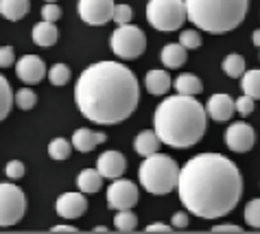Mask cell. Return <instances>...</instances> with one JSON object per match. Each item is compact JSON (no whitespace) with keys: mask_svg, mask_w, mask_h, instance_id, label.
<instances>
[{"mask_svg":"<svg viewBox=\"0 0 260 234\" xmlns=\"http://www.w3.org/2000/svg\"><path fill=\"white\" fill-rule=\"evenodd\" d=\"M210 232H216V234H223V232H241V228L234 223H221V225H214Z\"/></svg>","mask_w":260,"mask_h":234,"instance_id":"f35d334b","label":"cell"},{"mask_svg":"<svg viewBox=\"0 0 260 234\" xmlns=\"http://www.w3.org/2000/svg\"><path fill=\"white\" fill-rule=\"evenodd\" d=\"M77 186L83 195L96 193V191H101V186H103V175L99 173V169H83L77 178Z\"/></svg>","mask_w":260,"mask_h":234,"instance_id":"44dd1931","label":"cell"},{"mask_svg":"<svg viewBox=\"0 0 260 234\" xmlns=\"http://www.w3.org/2000/svg\"><path fill=\"white\" fill-rule=\"evenodd\" d=\"M160 138H157V134L153 129H144V131H140L138 136H136V140H134V149H136V153L138 156H142V158H147V156H151V153H155L157 149H160Z\"/></svg>","mask_w":260,"mask_h":234,"instance_id":"d6986e66","label":"cell"},{"mask_svg":"<svg viewBox=\"0 0 260 234\" xmlns=\"http://www.w3.org/2000/svg\"><path fill=\"white\" fill-rule=\"evenodd\" d=\"M188 20L184 0H149L147 22L155 31H177Z\"/></svg>","mask_w":260,"mask_h":234,"instance_id":"8992f818","label":"cell"},{"mask_svg":"<svg viewBox=\"0 0 260 234\" xmlns=\"http://www.w3.org/2000/svg\"><path fill=\"white\" fill-rule=\"evenodd\" d=\"M114 7H116L114 0H79L77 9H79V16H81V20L85 24L103 26L107 22H112Z\"/></svg>","mask_w":260,"mask_h":234,"instance_id":"30bf717a","label":"cell"},{"mask_svg":"<svg viewBox=\"0 0 260 234\" xmlns=\"http://www.w3.org/2000/svg\"><path fill=\"white\" fill-rule=\"evenodd\" d=\"M112 20L116 22V26L129 24V20H132V7H129V5H116V7H114Z\"/></svg>","mask_w":260,"mask_h":234,"instance_id":"d6a6232c","label":"cell"},{"mask_svg":"<svg viewBox=\"0 0 260 234\" xmlns=\"http://www.w3.org/2000/svg\"><path fill=\"white\" fill-rule=\"evenodd\" d=\"M75 101L88 121L96 125H118L138 107L140 85L127 66L118 62H96L77 79Z\"/></svg>","mask_w":260,"mask_h":234,"instance_id":"7a4b0ae2","label":"cell"},{"mask_svg":"<svg viewBox=\"0 0 260 234\" xmlns=\"http://www.w3.org/2000/svg\"><path fill=\"white\" fill-rule=\"evenodd\" d=\"M16 62V50L13 46H0V68H9Z\"/></svg>","mask_w":260,"mask_h":234,"instance_id":"8d00e7d4","label":"cell"},{"mask_svg":"<svg viewBox=\"0 0 260 234\" xmlns=\"http://www.w3.org/2000/svg\"><path fill=\"white\" fill-rule=\"evenodd\" d=\"M241 85L247 97L258 101L260 99V70H245L241 77Z\"/></svg>","mask_w":260,"mask_h":234,"instance_id":"cb8c5ba5","label":"cell"},{"mask_svg":"<svg viewBox=\"0 0 260 234\" xmlns=\"http://www.w3.org/2000/svg\"><path fill=\"white\" fill-rule=\"evenodd\" d=\"M61 18V7L55 5V3H46L42 7V20H48V22H57Z\"/></svg>","mask_w":260,"mask_h":234,"instance_id":"d590c367","label":"cell"},{"mask_svg":"<svg viewBox=\"0 0 260 234\" xmlns=\"http://www.w3.org/2000/svg\"><path fill=\"white\" fill-rule=\"evenodd\" d=\"M186 16L206 33H230L243 24L249 0H184Z\"/></svg>","mask_w":260,"mask_h":234,"instance_id":"277c9868","label":"cell"},{"mask_svg":"<svg viewBox=\"0 0 260 234\" xmlns=\"http://www.w3.org/2000/svg\"><path fill=\"white\" fill-rule=\"evenodd\" d=\"M107 140V136L103 134V131H92V129H77L75 134H72V147H75L77 151L81 153H90L94 151L99 144H103Z\"/></svg>","mask_w":260,"mask_h":234,"instance_id":"2e32d148","label":"cell"},{"mask_svg":"<svg viewBox=\"0 0 260 234\" xmlns=\"http://www.w3.org/2000/svg\"><path fill=\"white\" fill-rule=\"evenodd\" d=\"M245 223L249 228L260 230V199H251L247 206H245Z\"/></svg>","mask_w":260,"mask_h":234,"instance_id":"4dcf8cb0","label":"cell"},{"mask_svg":"<svg viewBox=\"0 0 260 234\" xmlns=\"http://www.w3.org/2000/svg\"><path fill=\"white\" fill-rule=\"evenodd\" d=\"M173 85H175L177 94H188V97H197V94L204 90V83H201V79L194 77V75H179Z\"/></svg>","mask_w":260,"mask_h":234,"instance_id":"603a6c76","label":"cell"},{"mask_svg":"<svg viewBox=\"0 0 260 234\" xmlns=\"http://www.w3.org/2000/svg\"><path fill=\"white\" fill-rule=\"evenodd\" d=\"M70 151H72V142L66 140V138H55L48 144V156L53 160H68Z\"/></svg>","mask_w":260,"mask_h":234,"instance_id":"4316f807","label":"cell"},{"mask_svg":"<svg viewBox=\"0 0 260 234\" xmlns=\"http://www.w3.org/2000/svg\"><path fill=\"white\" fill-rule=\"evenodd\" d=\"M140 184L147 193L151 195H169L177 188V178H179V166L171 156L166 153H151L144 158L138 171Z\"/></svg>","mask_w":260,"mask_h":234,"instance_id":"5b68a950","label":"cell"},{"mask_svg":"<svg viewBox=\"0 0 260 234\" xmlns=\"http://www.w3.org/2000/svg\"><path fill=\"white\" fill-rule=\"evenodd\" d=\"M179 44H182L186 50H194L201 46V35L197 31H182L179 33Z\"/></svg>","mask_w":260,"mask_h":234,"instance_id":"1f68e13d","label":"cell"},{"mask_svg":"<svg viewBox=\"0 0 260 234\" xmlns=\"http://www.w3.org/2000/svg\"><path fill=\"white\" fill-rule=\"evenodd\" d=\"M208 129V112L194 97H166L153 114V131L162 144L173 149L194 147Z\"/></svg>","mask_w":260,"mask_h":234,"instance_id":"3957f363","label":"cell"},{"mask_svg":"<svg viewBox=\"0 0 260 234\" xmlns=\"http://www.w3.org/2000/svg\"><path fill=\"white\" fill-rule=\"evenodd\" d=\"M144 48H147V38L138 26L122 24L116 26V31L112 33V50L114 55H118V60H138V57H142Z\"/></svg>","mask_w":260,"mask_h":234,"instance_id":"52a82bcc","label":"cell"},{"mask_svg":"<svg viewBox=\"0 0 260 234\" xmlns=\"http://www.w3.org/2000/svg\"><path fill=\"white\" fill-rule=\"evenodd\" d=\"M13 107V92H11V85L9 81L0 75V121H5L9 116Z\"/></svg>","mask_w":260,"mask_h":234,"instance_id":"484cf974","label":"cell"},{"mask_svg":"<svg viewBox=\"0 0 260 234\" xmlns=\"http://www.w3.org/2000/svg\"><path fill=\"white\" fill-rule=\"evenodd\" d=\"M144 87H147L149 94L162 97L171 90V75L164 70H149L147 77H144Z\"/></svg>","mask_w":260,"mask_h":234,"instance_id":"ac0fdd59","label":"cell"},{"mask_svg":"<svg viewBox=\"0 0 260 234\" xmlns=\"http://www.w3.org/2000/svg\"><path fill=\"white\" fill-rule=\"evenodd\" d=\"M26 213V197L22 188H18L13 182L0 184V228H11L22 221Z\"/></svg>","mask_w":260,"mask_h":234,"instance_id":"ba28073f","label":"cell"},{"mask_svg":"<svg viewBox=\"0 0 260 234\" xmlns=\"http://www.w3.org/2000/svg\"><path fill=\"white\" fill-rule=\"evenodd\" d=\"M50 232H79L75 225H68V223H61V225H53V228H50Z\"/></svg>","mask_w":260,"mask_h":234,"instance_id":"60d3db41","label":"cell"},{"mask_svg":"<svg viewBox=\"0 0 260 234\" xmlns=\"http://www.w3.org/2000/svg\"><path fill=\"white\" fill-rule=\"evenodd\" d=\"M225 142L230 151L234 153H247L251 151L256 142V134H254V127L247 125V123H234L230 125L225 131Z\"/></svg>","mask_w":260,"mask_h":234,"instance_id":"8fae6325","label":"cell"},{"mask_svg":"<svg viewBox=\"0 0 260 234\" xmlns=\"http://www.w3.org/2000/svg\"><path fill=\"white\" fill-rule=\"evenodd\" d=\"M177 193L190 215L221 219L241 201L243 175L232 160L221 153H199L179 169Z\"/></svg>","mask_w":260,"mask_h":234,"instance_id":"6da1fadb","label":"cell"},{"mask_svg":"<svg viewBox=\"0 0 260 234\" xmlns=\"http://www.w3.org/2000/svg\"><path fill=\"white\" fill-rule=\"evenodd\" d=\"M46 3H55V0H46Z\"/></svg>","mask_w":260,"mask_h":234,"instance_id":"ee69618b","label":"cell"},{"mask_svg":"<svg viewBox=\"0 0 260 234\" xmlns=\"http://www.w3.org/2000/svg\"><path fill=\"white\" fill-rule=\"evenodd\" d=\"M188 223H190L188 210H186V213H175V215H173V219H171L173 230H184V228H188Z\"/></svg>","mask_w":260,"mask_h":234,"instance_id":"74e56055","label":"cell"},{"mask_svg":"<svg viewBox=\"0 0 260 234\" xmlns=\"http://www.w3.org/2000/svg\"><path fill=\"white\" fill-rule=\"evenodd\" d=\"M16 72H18V79L22 83L35 85L46 77V66L38 55H26L16 64Z\"/></svg>","mask_w":260,"mask_h":234,"instance_id":"4fadbf2b","label":"cell"},{"mask_svg":"<svg viewBox=\"0 0 260 234\" xmlns=\"http://www.w3.org/2000/svg\"><path fill=\"white\" fill-rule=\"evenodd\" d=\"M57 215L61 219H79L88 213V199L83 193H63L55 203Z\"/></svg>","mask_w":260,"mask_h":234,"instance_id":"7c38bea8","label":"cell"},{"mask_svg":"<svg viewBox=\"0 0 260 234\" xmlns=\"http://www.w3.org/2000/svg\"><path fill=\"white\" fill-rule=\"evenodd\" d=\"M251 38H254V46H260V28H258V31H254Z\"/></svg>","mask_w":260,"mask_h":234,"instance_id":"b9f144b4","label":"cell"},{"mask_svg":"<svg viewBox=\"0 0 260 234\" xmlns=\"http://www.w3.org/2000/svg\"><path fill=\"white\" fill-rule=\"evenodd\" d=\"M206 112H208V119H212V121H219V123L230 121L236 112L234 99L230 94H212L206 105Z\"/></svg>","mask_w":260,"mask_h":234,"instance_id":"9a60e30c","label":"cell"},{"mask_svg":"<svg viewBox=\"0 0 260 234\" xmlns=\"http://www.w3.org/2000/svg\"><path fill=\"white\" fill-rule=\"evenodd\" d=\"M94 232H110V230H107L105 225H99V228H94Z\"/></svg>","mask_w":260,"mask_h":234,"instance_id":"7bdbcfd3","label":"cell"},{"mask_svg":"<svg viewBox=\"0 0 260 234\" xmlns=\"http://www.w3.org/2000/svg\"><path fill=\"white\" fill-rule=\"evenodd\" d=\"M138 203V188L129 180H112L107 188V206L112 210H132Z\"/></svg>","mask_w":260,"mask_h":234,"instance_id":"9c48e42d","label":"cell"},{"mask_svg":"<svg viewBox=\"0 0 260 234\" xmlns=\"http://www.w3.org/2000/svg\"><path fill=\"white\" fill-rule=\"evenodd\" d=\"M31 38H33V42L38 44V46L48 48V46H53V44L57 42V38H59V31H57L55 22L42 20V22H38V24L33 26Z\"/></svg>","mask_w":260,"mask_h":234,"instance_id":"e0dca14e","label":"cell"},{"mask_svg":"<svg viewBox=\"0 0 260 234\" xmlns=\"http://www.w3.org/2000/svg\"><path fill=\"white\" fill-rule=\"evenodd\" d=\"M48 79L53 85H66L70 81V68L66 64H55L53 68L48 70Z\"/></svg>","mask_w":260,"mask_h":234,"instance_id":"f546056e","label":"cell"},{"mask_svg":"<svg viewBox=\"0 0 260 234\" xmlns=\"http://www.w3.org/2000/svg\"><path fill=\"white\" fill-rule=\"evenodd\" d=\"M162 64L166 68L175 70V68H182L186 64V57H188V50H186L182 44H166L162 48Z\"/></svg>","mask_w":260,"mask_h":234,"instance_id":"ffe728a7","label":"cell"},{"mask_svg":"<svg viewBox=\"0 0 260 234\" xmlns=\"http://www.w3.org/2000/svg\"><path fill=\"white\" fill-rule=\"evenodd\" d=\"M173 230V225H169V223H151V225H147V232H171Z\"/></svg>","mask_w":260,"mask_h":234,"instance_id":"ab89813d","label":"cell"},{"mask_svg":"<svg viewBox=\"0 0 260 234\" xmlns=\"http://www.w3.org/2000/svg\"><path fill=\"white\" fill-rule=\"evenodd\" d=\"M223 72H225L228 77H232V79H241L243 72H245V60H243V55L230 53L225 60H223Z\"/></svg>","mask_w":260,"mask_h":234,"instance_id":"d4e9b609","label":"cell"},{"mask_svg":"<svg viewBox=\"0 0 260 234\" xmlns=\"http://www.w3.org/2000/svg\"><path fill=\"white\" fill-rule=\"evenodd\" d=\"M28 13V0H0V16L18 22Z\"/></svg>","mask_w":260,"mask_h":234,"instance_id":"7402d4cb","label":"cell"},{"mask_svg":"<svg viewBox=\"0 0 260 234\" xmlns=\"http://www.w3.org/2000/svg\"><path fill=\"white\" fill-rule=\"evenodd\" d=\"M114 225H116L118 232H134L136 225H138V217L129 210H118V215L114 217Z\"/></svg>","mask_w":260,"mask_h":234,"instance_id":"83f0119b","label":"cell"},{"mask_svg":"<svg viewBox=\"0 0 260 234\" xmlns=\"http://www.w3.org/2000/svg\"><path fill=\"white\" fill-rule=\"evenodd\" d=\"M13 101H16V105L20 109H33L35 105H38V94H35L33 90H28V87H22V90H18L16 94H13Z\"/></svg>","mask_w":260,"mask_h":234,"instance_id":"f1b7e54d","label":"cell"},{"mask_svg":"<svg viewBox=\"0 0 260 234\" xmlns=\"http://www.w3.org/2000/svg\"><path fill=\"white\" fill-rule=\"evenodd\" d=\"M24 164L20 162V160H11L9 164L5 166V173H7V178H9L11 182H18V180H22L24 178Z\"/></svg>","mask_w":260,"mask_h":234,"instance_id":"836d02e7","label":"cell"},{"mask_svg":"<svg viewBox=\"0 0 260 234\" xmlns=\"http://www.w3.org/2000/svg\"><path fill=\"white\" fill-rule=\"evenodd\" d=\"M96 169L103 175V180H116V178H122V173H125L127 160L118 151H105L96 160Z\"/></svg>","mask_w":260,"mask_h":234,"instance_id":"5bb4252c","label":"cell"},{"mask_svg":"<svg viewBox=\"0 0 260 234\" xmlns=\"http://www.w3.org/2000/svg\"><path fill=\"white\" fill-rule=\"evenodd\" d=\"M234 107L241 116H249L251 112H254V99L247 97V94H243V97H238L234 101Z\"/></svg>","mask_w":260,"mask_h":234,"instance_id":"e575fe53","label":"cell"}]
</instances>
